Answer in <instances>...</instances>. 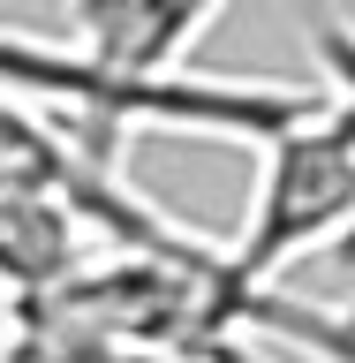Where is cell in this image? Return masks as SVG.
<instances>
[{"label":"cell","instance_id":"2","mask_svg":"<svg viewBox=\"0 0 355 363\" xmlns=\"http://www.w3.org/2000/svg\"><path fill=\"white\" fill-rule=\"evenodd\" d=\"M348 189H355V121L333 99H317V113L257 144V189H249L242 235L227 242V265L242 280H288V265L325 250V235L348 212Z\"/></svg>","mask_w":355,"mask_h":363},{"label":"cell","instance_id":"7","mask_svg":"<svg viewBox=\"0 0 355 363\" xmlns=\"http://www.w3.org/2000/svg\"><path fill=\"white\" fill-rule=\"evenodd\" d=\"M106 363H220V356H174V348H113Z\"/></svg>","mask_w":355,"mask_h":363},{"label":"cell","instance_id":"4","mask_svg":"<svg viewBox=\"0 0 355 363\" xmlns=\"http://www.w3.org/2000/svg\"><path fill=\"white\" fill-rule=\"evenodd\" d=\"M227 0H91L68 8V45L121 76H167L189 68V45L212 30Z\"/></svg>","mask_w":355,"mask_h":363},{"label":"cell","instance_id":"6","mask_svg":"<svg viewBox=\"0 0 355 363\" xmlns=\"http://www.w3.org/2000/svg\"><path fill=\"white\" fill-rule=\"evenodd\" d=\"M317 257L340 272V288H355V189H348V212H340V227L325 235V250H317Z\"/></svg>","mask_w":355,"mask_h":363},{"label":"cell","instance_id":"3","mask_svg":"<svg viewBox=\"0 0 355 363\" xmlns=\"http://www.w3.org/2000/svg\"><path fill=\"white\" fill-rule=\"evenodd\" d=\"M106 257V235L61 189H0V311L68 288L84 265Z\"/></svg>","mask_w":355,"mask_h":363},{"label":"cell","instance_id":"9","mask_svg":"<svg viewBox=\"0 0 355 363\" xmlns=\"http://www.w3.org/2000/svg\"><path fill=\"white\" fill-rule=\"evenodd\" d=\"M68 8H91V0H68Z\"/></svg>","mask_w":355,"mask_h":363},{"label":"cell","instance_id":"5","mask_svg":"<svg viewBox=\"0 0 355 363\" xmlns=\"http://www.w3.org/2000/svg\"><path fill=\"white\" fill-rule=\"evenodd\" d=\"M242 340L280 363H355V288L348 295H303L288 280H249L242 295Z\"/></svg>","mask_w":355,"mask_h":363},{"label":"cell","instance_id":"1","mask_svg":"<svg viewBox=\"0 0 355 363\" xmlns=\"http://www.w3.org/2000/svg\"><path fill=\"white\" fill-rule=\"evenodd\" d=\"M0 91H16L30 106L76 121L98 144H121L129 129H174V136H227V144H272L317 113V84H265V76H121V68L84 61L76 45H45L23 30H0Z\"/></svg>","mask_w":355,"mask_h":363},{"label":"cell","instance_id":"8","mask_svg":"<svg viewBox=\"0 0 355 363\" xmlns=\"http://www.w3.org/2000/svg\"><path fill=\"white\" fill-rule=\"evenodd\" d=\"M220 363H272V356H265V348H249V340H227Z\"/></svg>","mask_w":355,"mask_h":363}]
</instances>
